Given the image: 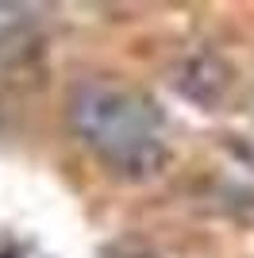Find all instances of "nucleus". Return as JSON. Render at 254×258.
I'll list each match as a JSON object with an SVG mask.
<instances>
[{
	"label": "nucleus",
	"mask_w": 254,
	"mask_h": 258,
	"mask_svg": "<svg viewBox=\"0 0 254 258\" xmlns=\"http://www.w3.org/2000/svg\"><path fill=\"white\" fill-rule=\"evenodd\" d=\"M158 104H150L147 97H139L131 89L119 85H77L74 100H70V123L96 154L112 151L119 143H131L139 135H154L150 123H158Z\"/></svg>",
	"instance_id": "f257e3e1"
},
{
	"label": "nucleus",
	"mask_w": 254,
	"mask_h": 258,
	"mask_svg": "<svg viewBox=\"0 0 254 258\" xmlns=\"http://www.w3.org/2000/svg\"><path fill=\"white\" fill-rule=\"evenodd\" d=\"M169 85L197 108H220L227 100V93H231V85H235V70L216 50H189L173 66Z\"/></svg>",
	"instance_id": "f03ea898"
},
{
	"label": "nucleus",
	"mask_w": 254,
	"mask_h": 258,
	"mask_svg": "<svg viewBox=\"0 0 254 258\" xmlns=\"http://www.w3.org/2000/svg\"><path fill=\"white\" fill-rule=\"evenodd\" d=\"M96 158H100V166H104L116 181L147 185V181H154V177H162V173L169 170L173 151H169L158 135H139V139L119 143L112 151H100Z\"/></svg>",
	"instance_id": "7ed1b4c3"
},
{
	"label": "nucleus",
	"mask_w": 254,
	"mask_h": 258,
	"mask_svg": "<svg viewBox=\"0 0 254 258\" xmlns=\"http://www.w3.org/2000/svg\"><path fill=\"white\" fill-rule=\"evenodd\" d=\"M100 258H158V250L150 247V239H143V235H119L100 247Z\"/></svg>",
	"instance_id": "20e7f679"
},
{
	"label": "nucleus",
	"mask_w": 254,
	"mask_h": 258,
	"mask_svg": "<svg viewBox=\"0 0 254 258\" xmlns=\"http://www.w3.org/2000/svg\"><path fill=\"white\" fill-rule=\"evenodd\" d=\"M223 212L231 216V224L254 227V189H227L223 193Z\"/></svg>",
	"instance_id": "39448f33"
},
{
	"label": "nucleus",
	"mask_w": 254,
	"mask_h": 258,
	"mask_svg": "<svg viewBox=\"0 0 254 258\" xmlns=\"http://www.w3.org/2000/svg\"><path fill=\"white\" fill-rule=\"evenodd\" d=\"M0 12H16V4H0Z\"/></svg>",
	"instance_id": "423d86ee"
}]
</instances>
